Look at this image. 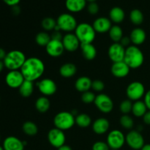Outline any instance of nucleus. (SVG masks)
I'll list each match as a JSON object with an SVG mask.
<instances>
[{"mask_svg":"<svg viewBox=\"0 0 150 150\" xmlns=\"http://www.w3.org/2000/svg\"><path fill=\"white\" fill-rule=\"evenodd\" d=\"M51 106V103L45 96L40 97L35 102V108L40 113H45L49 110Z\"/></svg>","mask_w":150,"mask_h":150,"instance_id":"nucleus-28","label":"nucleus"},{"mask_svg":"<svg viewBox=\"0 0 150 150\" xmlns=\"http://www.w3.org/2000/svg\"><path fill=\"white\" fill-rule=\"evenodd\" d=\"M20 70L25 80L33 82L42 76L45 72V64L38 57H29L26 59Z\"/></svg>","mask_w":150,"mask_h":150,"instance_id":"nucleus-1","label":"nucleus"},{"mask_svg":"<svg viewBox=\"0 0 150 150\" xmlns=\"http://www.w3.org/2000/svg\"><path fill=\"white\" fill-rule=\"evenodd\" d=\"M77 73V67L73 63L67 62L62 64L59 69V73L63 78H71Z\"/></svg>","mask_w":150,"mask_h":150,"instance_id":"nucleus-25","label":"nucleus"},{"mask_svg":"<svg viewBox=\"0 0 150 150\" xmlns=\"http://www.w3.org/2000/svg\"><path fill=\"white\" fill-rule=\"evenodd\" d=\"M55 127L59 130H67L72 128L76 124V117L69 111H61L56 114L54 119Z\"/></svg>","mask_w":150,"mask_h":150,"instance_id":"nucleus-5","label":"nucleus"},{"mask_svg":"<svg viewBox=\"0 0 150 150\" xmlns=\"http://www.w3.org/2000/svg\"><path fill=\"white\" fill-rule=\"evenodd\" d=\"M0 140H1V138H0Z\"/></svg>","mask_w":150,"mask_h":150,"instance_id":"nucleus-55","label":"nucleus"},{"mask_svg":"<svg viewBox=\"0 0 150 150\" xmlns=\"http://www.w3.org/2000/svg\"><path fill=\"white\" fill-rule=\"evenodd\" d=\"M92 123V119L90 116L86 114H80L76 115V124L82 128L89 127Z\"/></svg>","mask_w":150,"mask_h":150,"instance_id":"nucleus-33","label":"nucleus"},{"mask_svg":"<svg viewBox=\"0 0 150 150\" xmlns=\"http://www.w3.org/2000/svg\"><path fill=\"white\" fill-rule=\"evenodd\" d=\"M48 139L51 146L58 149L60 146L65 144L66 136L63 130L55 127L49 130L48 133Z\"/></svg>","mask_w":150,"mask_h":150,"instance_id":"nucleus-11","label":"nucleus"},{"mask_svg":"<svg viewBox=\"0 0 150 150\" xmlns=\"http://www.w3.org/2000/svg\"><path fill=\"white\" fill-rule=\"evenodd\" d=\"M94 103L98 109L104 114L111 112L114 108V103L112 99L105 94H99L96 95Z\"/></svg>","mask_w":150,"mask_h":150,"instance_id":"nucleus-9","label":"nucleus"},{"mask_svg":"<svg viewBox=\"0 0 150 150\" xmlns=\"http://www.w3.org/2000/svg\"><path fill=\"white\" fill-rule=\"evenodd\" d=\"M125 13L124 10L120 7H114L109 11V19L111 22L115 23H120L124 21Z\"/></svg>","mask_w":150,"mask_h":150,"instance_id":"nucleus-24","label":"nucleus"},{"mask_svg":"<svg viewBox=\"0 0 150 150\" xmlns=\"http://www.w3.org/2000/svg\"><path fill=\"white\" fill-rule=\"evenodd\" d=\"M130 42H131V40H130V37H124L123 36V38H122V40H120V43L122 45V46H124L125 48V47H128V46H130Z\"/></svg>","mask_w":150,"mask_h":150,"instance_id":"nucleus-43","label":"nucleus"},{"mask_svg":"<svg viewBox=\"0 0 150 150\" xmlns=\"http://www.w3.org/2000/svg\"><path fill=\"white\" fill-rule=\"evenodd\" d=\"M125 142L131 149L135 150L142 149L144 144V139L138 130H130L125 136Z\"/></svg>","mask_w":150,"mask_h":150,"instance_id":"nucleus-10","label":"nucleus"},{"mask_svg":"<svg viewBox=\"0 0 150 150\" xmlns=\"http://www.w3.org/2000/svg\"><path fill=\"white\" fill-rule=\"evenodd\" d=\"M86 1H89V2H92V1H95L96 0H86Z\"/></svg>","mask_w":150,"mask_h":150,"instance_id":"nucleus-52","label":"nucleus"},{"mask_svg":"<svg viewBox=\"0 0 150 150\" xmlns=\"http://www.w3.org/2000/svg\"><path fill=\"white\" fill-rule=\"evenodd\" d=\"M92 89H93L95 92H100L105 89V83L103 81L99 79H96L95 81H92Z\"/></svg>","mask_w":150,"mask_h":150,"instance_id":"nucleus-39","label":"nucleus"},{"mask_svg":"<svg viewBox=\"0 0 150 150\" xmlns=\"http://www.w3.org/2000/svg\"><path fill=\"white\" fill-rule=\"evenodd\" d=\"M109 37L114 42H120L123 38L122 29L119 25H114L111 26V29L108 32Z\"/></svg>","mask_w":150,"mask_h":150,"instance_id":"nucleus-30","label":"nucleus"},{"mask_svg":"<svg viewBox=\"0 0 150 150\" xmlns=\"http://www.w3.org/2000/svg\"><path fill=\"white\" fill-rule=\"evenodd\" d=\"M62 43L64 49L69 52L76 51L79 48V46H81V42L76 35L70 32L63 36Z\"/></svg>","mask_w":150,"mask_h":150,"instance_id":"nucleus-16","label":"nucleus"},{"mask_svg":"<svg viewBox=\"0 0 150 150\" xmlns=\"http://www.w3.org/2000/svg\"><path fill=\"white\" fill-rule=\"evenodd\" d=\"M0 100H1V99H0Z\"/></svg>","mask_w":150,"mask_h":150,"instance_id":"nucleus-56","label":"nucleus"},{"mask_svg":"<svg viewBox=\"0 0 150 150\" xmlns=\"http://www.w3.org/2000/svg\"><path fill=\"white\" fill-rule=\"evenodd\" d=\"M78 26L76 18L70 13H62L57 19L56 31H63L70 33L76 30Z\"/></svg>","mask_w":150,"mask_h":150,"instance_id":"nucleus-6","label":"nucleus"},{"mask_svg":"<svg viewBox=\"0 0 150 150\" xmlns=\"http://www.w3.org/2000/svg\"><path fill=\"white\" fill-rule=\"evenodd\" d=\"M24 143L15 136H8L3 142V148L4 150H23Z\"/></svg>","mask_w":150,"mask_h":150,"instance_id":"nucleus-19","label":"nucleus"},{"mask_svg":"<svg viewBox=\"0 0 150 150\" xmlns=\"http://www.w3.org/2000/svg\"><path fill=\"white\" fill-rule=\"evenodd\" d=\"M24 81L25 79L21 70H10L5 76L6 83L12 89H19Z\"/></svg>","mask_w":150,"mask_h":150,"instance_id":"nucleus-13","label":"nucleus"},{"mask_svg":"<svg viewBox=\"0 0 150 150\" xmlns=\"http://www.w3.org/2000/svg\"><path fill=\"white\" fill-rule=\"evenodd\" d=\"M130 19L132 23L136 26L141 25L144 21V14L139 9H133L130 13Z\"/></svg>","mask_w":150,"mask_h":150,"instance_id":"nucleus-32","label":"nucleus"},{"mask_svg":"<svg viewBox=\"0 0 150 150\" xmlns=\"http://www.w3.org/2000/svg\"><path fill=\"white\" fill-rule=\"evenodd\" d=\"M148 111L146 104L142 100L135 101L133 103V108H132V113L133 115L136 117H143V116L146 114Z\"/></svg>","mask_w":150,"mask_h":150,"instance_id":"nucleus-27","label":"nucleus"},{"mask_svg":"<svg viewBox=\"0 0 150 150\" xmlns=\"http://www.w3.org/2000/svg\"><path fill=\"white\" fill-rule=\"evenodd\" d=\"M110 147L108 146L106 142H97L92 146V150H109Z\"/></svg>","mask_w":150,"mask_h":150,"instance_id":"nucleus-41","label":"nucleus"},{"mask_svg":"<svg viewBox=\"0 0 150 150\" xmlns=\"http://www.w3.org/2000/svg\"><path fill=\"white\" fill-rule=\"evenodd\" d=\"M26 58L25 54L18 50H13L7 53L5 58L3 60L4 67L9 70H21L24 64Z\"/></svg>","mask_w":150,"mask_h":150,"instance_id":"nucleus-3","label":"nucleus"},{"mask_svg":"<svg viewBox=\"0 0 150 150\" xmlns=\"http://www.w3.org/2000/svg\"><path fill=\"white\" fill-rule=\"evenodd\" d=\"M144 98V102L145 104H146L148 110H149L150 111V89L145 93V95Z\"/></svg>","mask_w":150,"mask_h":150,"instance_id":"nucleus-44","label":"nucleus"},{"mask_svg":"<svg viewBox=\"0 0 150 150\" xmlns=\"http://www.w3.org/2000/svg\"><path fill=\"white\" fill-rule=\"evenodd\" d=\"M19 93L23 98H29L32 95L34 91V83L32 81L25 80L19 87Z\"/></svg>","mask_w":150,"mask_h":150,"instance_id":"nucleus-29","label":"nucleus"},{"mask_svg":"<svg viewBox=\"0 0 150 150\" xmlns=\"http://www.w3.org/2000/svg\"><path fill=\"white\" fill-rule=\"evenodd\" d=\"M58 150H72V148L70 146H68V145L64 144L63 146L58 148Z\"/></svg>","mask_w":150,"mask_h":150,"instance_id":"nucleus-49","label":"nucleus"},{"mask_svg":"<svg viewBox=\"0 0 150 150\" xmlns=\"http://www.w3.org/2000/svg\"><path fill=\"white\" fill-rule=\"evenodd\" d=\"M130 68L124 61L113 63L111 71L113 76L116 78H125L130 73Z\"/></svg>","mask_w":150,"mask_h":150,"instance_id":"nucleus-17","label":"nucleus"},{"mask_svg":"<svg viewBox=\"0 0 150 150\" xmlns=\"http://www.w3.org/2000/svg\"><path fill=\"white\" fill-rule=\"evenodd\" d=\"M120 122L122 127L127 130H131L134 126V121H133V118L128 114H124L122 116L120 117Z\"/></svg>","mask_w":150,"mask_h":150,"instance_id":"nucleus-36","label":"nucleus"},{"mask_svg":"<svg viewBox=\"0 0 150 150\" xmlns=\"http://www.w3.org/2000/svg\"><path fill=\"white\" fill-rule=\"evenodd\" d=\"M141 150H150V144H144Z\"/></svg>","mask_w":150,"mask_h":150,"instance_id":"nucleus-50","label":"nucleus"},{"mask_svg":"<svg viewBox=\"0 0 150 150\" xmlns=\"http://www.w3.org/2000/svg\"><path fill=\"white\" fill-rule=\"evenodd\" d=\"M4 62H3V61H1V60H0V73L2 71L3 69H4Z\"/></svg>","mask_w":150,"mask_h":150,"instance_id":"nucleus-51","label":"nucleus"},{"mask_svg":"<svg viewBox=\"0 0 150 150\" xmlns=\"http://www.w3.org/2000/svg\"><path fill=\"white\" fill-rule=\"evenodd\" d=\"M0 150H4V148H3V146H0Z\"/></svg>","mask_w":150,"mask_h":150,"instance_id":"nucleus-53","label":"nucleus"},{"mask_svg":"<svg viewBox=\"0 0 150 150\" xmlns=\"http://www.w3.org/2000/svg\"><path fill=\"white\" fill-rule=\"evenodd\" d=\"M99 10H100L99 5H98L95 1L89 2L87 6V10L88 12H89V14L91 15L98 14V12H99Z\"/></svg>","mask_w":150,"mask_h":150,"instance_id":"nucleus-40","label":"nucleus"},{"mask_svg":"<svg viewBox=\"0 0 150 150\" xmlns=\"http://www.w3.org/2000/svg\"><path fill=\"white\" fill-rule=\"evenodd\" d=\"M86 0H66V8L71 13H79L85 8Z\"/></svg>","mask_w":150,"mask_h":150,"instance_id":"nucleus-22","label":"nucleus"},{"mask_svg":"<svg viewBox=\"0 0 150 150\" xmlns=\"http://www.w3.org/2000/svg\"><path fill=\"white\" fill-rule=\"evenodd\" d=\"M51 35H49V34L47 33L46 32H39V33L37 34L36 37H35V41H36L37 44L40 46L42 47H46V45L51 41Z\"/></svg>","mask_w":150,"mask_h":150,"instance_id":"nucleus-34","label":"nucleus"},{"mask_svg":"<svg viewBox=\"0 0 150 150\" xmlns=\"http://www.w3.org/2000/svg\"><path fill=\"white\" fill-rule=\"evenodd\" d=\"M143 120L144 122L146 125H150V111L148 110L146 112V114L143 116Z\"/></svg>","mask_w":150,"mask_h":150,"instance_id":"nucleus-46","label":"nucleus"},{"mask_svg":"<svg viewBox=\"0 0 150 150\" xmlns=\"http://www.w3.org/2000/svg\"><path fill=\"white\" fill-rule=\"evenodd\" d=\"M111 150H118V149H111Z\"/></svg>","mask_w":150,"mask_h":150,"instance_id":"nucleus-54","label":"nucleus"},{"mask_svg":"<svg viewBox=\"0 0 150 150\" xmlns=\"http://www.w3.org/2000/svg\"><path fill=\"white\" fill-rule=\"evenodd\" d=\"M145 87L140 81H133L127 86L126 89V95L131 101L140 100L144 97Z\"/></svg>","mask_w":150,"mask_h":150,"instance_id":"nucleus-7","label":"nucleus"},{"mask_svg":"<svg viewBox=\"0 0 150 150\" xmlns=\"http://www.w3.org/2000/svg\"><path fill=\"white\" fill-rule=\"evenodd\" d=\"M133 108V103L130 100H125L120 103V110L122 114H128L130 112H132Z\"/></svg>","mask_w":150,"mask_h":150,"instance_id":"nucleus-37","label":"nucleus"},{"mask_svg":"<svg viewBox=\"0 0 150 150\" xmlns=\"http://www.w3.org/2000/svg\"><path fill=\"white\" fill-rule=\"evenodd\" d=\"M109 127V121L105 118L97 119L92 124V130L98 135H103L105 133Z\"/></svg>","mask_w":150,"mask_h":150,"instance_id":"nucleus-21","label":"nucleus"},{"mask_svg":"<svg viewBox=\"0 0 150 150\" xmlns=\"http://www.w3.org/2000/svg\"><path fill=\"white\" fill-rule=\"evenodd\" d=\"M95 98H96V95L90 91L83 92L81 95V100L86 104H89L95 102Z\"/></svg>","mask_w":150,"mask_h":150,"instance_id":"nucleus-38","label":"nucleus"},{"mask_svg":"<svg viewBox=\"0 0 150 150\" xmlns=\"http://www.w3.org/2000/svg\"><path fill=\"white\" fill-rule=\"evenodd\" d=\"M125 50L126 48L122 46L120 42H114L108 48V57L113 63L124 61Z\"/></svg>","mask_w":150,"mask_h":150,"instance_id":"nucleus-12","label":"nucleus"},{"mask_svg":"<svg viewBox=\"0 0 150 150\" xmlns=\"http://www.w3.org/2000/svg\"><path fill=\"white\" fill-rule=\"evenodd\" d=\"M46 52L50 57H59L63 54L64 51V47L63 45L62 40L51 39L45 47Z\"/></svg>","mask_w":150,"mask_h":150,"instance_id":"nucleus-15","label":"nucleus"},{"mask_svg":"<svg viewBox=\"0 0 150 150\" xmlns=\"http://www.w3.org/2000/svg\"><path fill=\"white\" fill-rule=\"evenodd\" d=\"M83 57L86 60H93L97 56V49L92 43L81 44Z\"/></svg>","mask_w":150,"mask_h":150,"instance_id":"nucleus-26","label":"nucleus"},{"mask_svg":"<svg viewBox=\"0 0 150 150\" xmlns=\"http://www.w3.org/2000/svg\"><path fill=\"white\" fill-rule=\"evenodd\" d=\"M6 55H7V53L4 51V49L0 48V60H1V61H3L4 59L5 58Z\"/></svg>","mask_w":150,"mask_h":150,"instance_id":"nucleus-48","label":"nucleus"},{"mask_svg":"<svg viewBox=\"0 0 150 150\" xmlns=\"http://www.w3.org/2000/svg\"><path fill=\"white\" fill-rule=\"evenodd\" d=\"M37 86L43 96L48 97L54 95L57 90V83L51 79H44L37 83Z\"/></svg>","mask_w":150,"mask_h":150,"instance_id":"nucleus-14","label":"nucleus"},{"mask_svg":"<svg viewBox=\"0 0 150 150\" xmlns=\"http://www.w3.org/2000/svg\"><path fill=\"white\" fill-rule=\"evenodd\" d=\"M51 39L57 40H62L63 39V36L62 35L60 31L54 30L52 35H51Z\"/></svg>","mask_w":150,"mask_h":150,"instance_id":"nucleus-42","label":"nucleus"},{"mask_svg":"<svg viewBox=\"0 0 150 150\" xmlns=\"http://www.w3.org/2000/svg\"><path fill=\"white\" fill-rule=\"evenodd\" d=\"M23 133L29 136H34L37 135L38 132V127L35 122L32 121L25 122L22 126Z\"/></svg>","mask_w":150,"mask_h":150,"instance_id":"nucleus-31","label":"nucleus"},{"mask_svg":"<svg viewBox=\"0 0 150 150\" xmlns=\"http://www.w3.org/2000/svg\"><path fill=\"white\" fill-rule=\"evenodd\" d=\"M124 62L130 69H137L144 64V56L139 47L130 45L126 48Z\"/></svg>","mask_w":150,"mask_h":150,"instance_id":"nucleus-2","label":"nucleus"},{"mask_svg":"<svg viewBox=\"0 0 150 150\" xmlns=\"http://www.w3.org/2000/svg\"><path fill=\"white\" fill-rule=\"evenodd\" d=\"M41 26L45 31H54L57 26V21L51 17L44 18L41 22Z\"/></svg>","mask_w":150,"mask_h":150,"instance_id":"nucleus-35","label":"nucleus"},{"mask_svg":"<svg viewBox=\"0 0 150 150\" xmlns=\"http://www.w3.org/2000/svg\"><path fill=\"white\" fill-rule=\"evenodd\" d=\"M92 81L87 76H81L79 77L76 80L75 83V87L79 92H83L89 91V89L92 88Z\"/></svg>","mask_w":150,"mask_h":150,"instance_id":"nucleus-23","label":"nucleus"},{"mask_svg":"<svg viewBox=\"0 0 150 150\" xmlns=\"http://www.w3.org/2000/svg\"><path fill=\"white\" fill-rule=\"evenodd\" d=\"M3 1L8 6L13 7V6L18 5L21 1V0H3Z\"/></svg>","mask_w":150,"mask_h":150,"instance_id":"nucleus-45","label":"nucleus"},{"mask_svg":"<svg viewBox=\"0 0 150 150\" xmlns=\"http://www.w3.org/2000/svg\"><path fill=\"white\" fill-rule=\"evenodd\" d=\"M92 26L96 32L105 33V32H109L112 26V23L108 18L99 17L95 19Z\"/></svg>","mask_w":150,"mask_h":150,"instance_id":"nucleus-18","label":"nucleus"},{"mask_svg":"<svg viewBox=\"0 0 150 150\" xmlns=\"http://www.w3.org/2000/svg\"><path fill=\"white\" fill-rule=\"evenodd\" d=\"M75 35L81 44L92 43L96 37V32L92 25L83 22L78 24L75 30Z\"/></svg>","mask_w":150,"mask_h":150,"instance_id":"nucleus-4","label":"nucleus"},{"mask_svg":"<svg viewBox=\"0 0 150 150\" xmlns=\"http://www.w3.org/2000/svg\"><path fill=\"white\" fill-rule=\"evenodd\" d=\"M12 11L14 15H18L21 12V9L18 5L13 6V7H12Z\"/></svg>","mask_w":150,"mask_h":150,"instance_id":"nucleus-47","label":"nucleus"},{"mask_svg":"<svg viewBox=\"0 0 150 150\" xmlns=\"http://www.w3.org/2000/svg\"><path fill=\"white\" fill-rule=\"evenodd\" d=\"M130 38L131 42L134 44V45H140L145 42L146 39V32L142 28H135L131 31L130 35Z\"/></svg>","mask_w":150,"mask_h":150,"instance_id":"nucleus-20","label":"nucleus"},{"mask_svg":"<svg viewBox=\"0 0 150 150\" xmlns=\"http://www.w3.org/2000/svg\"><path fill=\"white\" fill-rule=\"evenodd\" d=\"M107 144L111 149H120L124 146L125 136L122 131L119 130H113L107 136Z\"/></svg>","mask_w":150,"mask_h":150,"instance_id":"nucleus-8","label":"nucleus"}]
</instances>
